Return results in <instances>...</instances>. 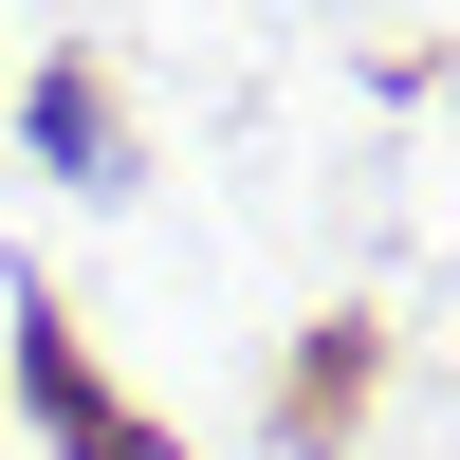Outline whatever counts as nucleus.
Segmentation results:
<instances>
[{
    "instance_id": "obj_1",
    "label": "nucleus",
    "mask_w": 460,
    "mask_h": 460,
    "mask_svg": "<svg viewBox=\"0 0 460 460\" xmlns=\"http://www.w3.org/2000/svg\"><path fill=\"white\" fill-rule=\"evenodd\" d=\"M19 387H37V424H56L74 460H147V424H129L111 387H93V368H74V332H56V314L19 332Z\"/></svg>"
},
{
    "instance_id": "obj_2",
    "label": "nucleus",
    "mask_w": 460,
    "mask_h": 460,
    "mask_svg": "<svg viewBox=\"0 0 460 460\" xmlns=\"http://www.w3.org/2000/svg\"><path fill=\"white\" fill-rule=\"evenodd\" d=\"M37 147H56V166H93V184H111V111L74 93V74H56V93H37Z\"/></svg>"
}]
</instances>
